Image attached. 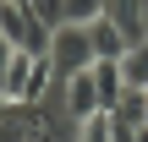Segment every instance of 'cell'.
<instances>
[{
  "label": "cell",
  "instance_id": "14",
  "mask_svg": "<svg viewBox=\"0 0 148 142\" xmlns=\"http://www.w3.org/2000/svg\"><path fill=\"white\" fill-rule=\"evenodd\" d=\"M0 5H5V0H0Z\"/></svg>",
  "mask_w": 148,
  "mask_h": 142
},
{
  "label": "cell",
  "instance_id": "13",
  "mask_svg": "<svg viewBox=\"0 0 148 142\" xmlns=\"http://www.w3.org/2000/svg\"><path fill=\"white\" fill-rule=\"evenodd\" d=\"M0 109H5V99H0Z\"/></svg>",
  "mask_w": 148,
  "mask_h": 142
},
{
  "label": "cell",
  "instance_id": "3",
  "mask_svg": "<svg viewBox=\"0 0 148 142\" xmlns=\"http://www.w3.org/2000/svg\"><path fill=\"white\" fill-rule=\"evenodd\" d=\"M0 33L11 38V49H27V55H49V38H55V27L38 22L27 0H5L0 5Z\"/></svg>",
  "mask_w": 148,
  "mask_h": 142
},
{
  "label": "cell",
  "instance_id": "1",
  "mask_svg": "<svg viewBox=\"0 0 148 142\" xmlns=\"http://www.w3.org/2000/svg\"><path fill=\"white\" fill-rule=\"evenodd\" d=\"M49 82H55L49 55H27V49H16L11 66H5V77H0V99H5V104H38V99L49 93Z\"/></svg>",
  "mask_w": 148,
  "mask_h": 142
},
{
  "label": "cell",
  "instance_id": "6",
  "mask_svg": "<svg viewBox=\"0 0 148 142\" xmlns=\"http://www.w3.org/2000/svg\"><path fill=\"white\" fill-rule=\"evenodd\" d=\"M93 88H99V104H104V115L126 99V77H121V60H99L93 66Z\"/></svg>",
  "mask_w": 148,
  "mask_h": 142
},
{
  "label": "cell",
  "instance_id": "11",
  "mask_svg": "<svg viewBox=\"0 0 148 142\" xmlns=\"http://www.w3.org/2000/svg\"><path fill=\"white\" fill-rule=\"evenodd\" d=\"M27 5H33V16H38V22L66 27V0H27Z\"/></svg>",
  "mask_w": 148,
  "mask_h": 142
},
{
  "label": "cell",
  "instance_id": "9",
  "mask_svg": "<svg viewBox=\"0 0 148 142\" xmlns=\"http://www.w3.org/2000/svg\"><path fill=\"white\" fill-rule=\"evenodd\" d=\"M110 137H115V120L110 115H88L77 126V142H110Z\"/></svg>",
  "mask_w": 148,
  "mask_h": 142
},
{
  "label": "cell",
  "instance_id": "4",
  "mask_svg": "<svg viewBox=\"0 0 148 142\" xmlns=\"http://www.w3.org/2000/svg\"><path fill=\"white\" fill-rule=\"evenodd\" d=\"M104 16L121 27L126 44H148V0H104Z\"/></svg>",
  "mask_w": 148,
  "mask_h": 142
},
{
  "label": "cell",
  "instance_id": "8",
  "mask_svg": "<svg viewBox=\"0 0 148 142\" xmlns=\"http://www.w3.org/2000/svg\"><path fill=\"white\" fill-rule=\"evenodd\" d=\"M121 77H126V88H148V44H132L121 55Z\"/></svg>",
  "mask_w": 148,
  "mask_h": 142
},
{
  "label": "cell",
  "instance_id": "12",
  "mask_svg": "<svg viewBox=\"0 0 148 142\" xmlns=\"http://www.w3.org/2000/svg\"><path fill=\"white\" fill-rule=\"evenodd\" d=\"M110 142H137V126H121V120H115V137Z\"/></svg>",
  "mask_w": 148,
  "mask_h": 142
},
{
  "label": "cell",
  "instance_id": "7",
  "mask_svg": "<svg viewBox=\"0 0 148 142\" xmlns=\"http://www.w3.org/2000/svg\"><path fill=\"white\" fill-rule=\"evenodd\" d=\"M88 33H93V49H99V60H121L132 44L121 38V27L110 22V16H99V22H88Z\"/></svg>",
  "mask_w": 148,
  "mask_h": 142
},
{
  "label": "cell",
  "instance_id": "5",
  "mask_svg": "<svg viewBox=\"0 0 148 142\" xmlns=\"http://www.w3.org/2000/svg\"><path fill=\"white\" fill-rule=\"evenodd\" d=\"M66 109H71V120L104 115V104H99V88H93V71H82V77H71V82H66Z\"/></svg>",
  "mask_w": 148,
  "mask_h": 142
},
{
  "label": "cell",
  "instance_id": "2",
  "mask_svg": "<svg viewBox=\"0 0 148 142\" xmlns=\"http://www.w3.org/2000/svg\"><path fill=\"white\" fill-rule=\"evenodd\" d=\"M49 66H55V77H60V82H71V77H82V71H93V66H99L93 33H88L82 22L55 27V38H49Z\"/></svg>",
  "mask_w": 148,
  "mask_h": 142
},
{
  "label": "cell",
  "instance_id": "10",
  "mask_svg": "<svg viewBox=\"0 0 148 142\" xmlns=\"http://www.w3.org/2000/svg\"><path fill=\"white\" fill-rule=\"evenodd\" d=\"M99 16H104V0H66V22H82V27H88V22H99Z\"/></svg>",
  "mask_w": 148,
  "mask_h": 142
}]
</instances>
